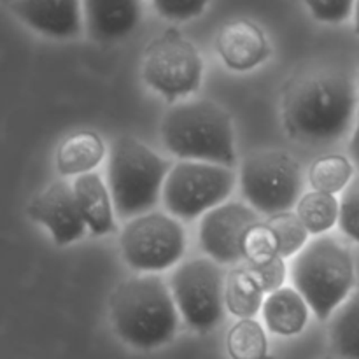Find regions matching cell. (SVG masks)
Listing matches in <instances>:
<instances>
[{
	"mask_svg": "<svg viewBox=\"0 0 359 359\" xmlns=\"http://www.w3.org/2000/svg\"><path fill=\"white\" fill-rule=\"evenodd\" d=\"M238 179L249 207L269 217L290 212L304 196L300 163L286 151H263L245 158Z\"/></svg>",
	"mask_w": 359,
	"mask_h": 359,
	"instance_id": "6",
	"label": "cell"
},
{
	"mask_svg": "<svg viewBox=\"0 0 359 359\" xmlns=\"http://www.w3.org/2000/svg\"><path fill=\"white\" fill-rule=\"evenodd\" d=\"M81 214L91 235H109L116 231V210L109 186L97 172L79 175L72 182Z\"/></svg>",
	"mask_w": 359,
	"mask_h": 359,
	"instance_id": "16",
	"label": "cell"
},
{
	"mask_svg": "<svg viewBox=\"0 0 359 359\" xmlns=\"http://www.w3.org/2000/svg\"><path fill=\"white\" fill-rule=\"evenodd\" d=\"M237 182L231 167L203 161H177L163 186V203L172 217L191 221L226 203Z\"/></svg>",
	"mask_w": 359,
	"mask_h": 359,
	"instance_id": "7",
	"label": "cell"
},
{
	"mask_svg": "<svg viewBox=\"0 0 359 359\" xmlns=\"http://www.w3.org/2000/svg\"><path fill=\"white\" fill-rule=\"evenodd\" d=\"M276 258H280V252L273 230L266 223L255 224L244 238V259L249 266H258Z\"/></svg>",
	"mask_w": 359,
	"mask_h": 359,
	"instance_id": "25",
	"label": "cell"
},
{
	"mask_svg": "<svg viewBox=\"0 0 359 359\" xmlns=\"http://www.w3.org/2000/svg\"><path fill=\"white\" fill-rule=\"evenodd\" d=\"M270 228L276 233L277 242H279V252L280 258H294L297 255H300L305 249V245L309 244V230L305 228V224L302 223V219L298 217L297 212L290 210V212L277 214V216L269 217L265 221Z\"/></svg>",
	"mask_w": 359,
	"mask_h": 359,
	"instance_id": "24",
	"label": "cell"
},
{
	"mask_svg": "<svg viewBox=\"0 0 359 359\" xmlns=\"http://www.w3.org/2000/svg\"><path fill=\"white\" fill-rule=\"evenodd\" d=\"M207 2L203 0H156L153 7L165 20L186 21L200 16L205 9Z\"/></svg>",
	"mask_w": 359,
	"mask_h": 359,
	"instance_id": "29",
	"label": "cell"
},
{
	"mask_svg": "<svg viewBox=\"0 0 359 359\" xmlns=\"http://www.w3.org/2000/svg\"><path fill=\"white\" fill-rule=\"evenodd\" d=\"M224 283L223 269L210 258H193L175 266L168 286L189 328L203 333L219 325L224 312Z\"/></svg>",
	"mask_w": 359,
	"mask_h": 359,
	"instance_id": "8",
	"label": "cell"
},
{
	"mask_svg": "<svg viewBox=\"0 0 359 359\" xmlns=\"http://www.w3.org/2000/svg\"><path fill=\"white\" fill-rule=\"evenodd\" d=\"M319 359H339V358H319Z\"/></svg>",
	"mask_w": 359,
	"mask_h": 359,
	"instance_id": "32",
	"label": "cell"
},
{
	"mask_svg": "<svg viewBox=\"0 0 359 359\" xmlns=\"http://www.w3.org/2000/svg\"><path fill=\"white\" fill-rule=\"evenodd\" d=\"M249 272L255 276V279L258 280V284L262 286L263 293L269 297V294L276 293V291L283 290L284 280H286L287 270L286 263L283 258H276L272 262L265 263V265L258 266H249Z\"/></svg>",
	"mask_w": 359,
	"mask_h": 359,
	"instance_id": "27",
	"label": "cell"
},
{
	"mask_svg": "<svg viewBox=\"0 0 359 359\" xmlns=\"http://www.w3.org/2000/svg\"><path fill=\"white\" fill-rule=\"evenodd\" d=\"M179 311L170 286L158 273L123 280L111 294V323L119 339L140 351L156 349L174 339Z\"/></svg>",
	"mask_w": 359,
	"mask_h": 359,
	"instance_id": "2",
	"label": "cell"
},
{
	"mask_svg": "<svg viewBox=\"0 0 359 359\" xmlns=\"http://www.w3.org/2000/svg\"><path fill=\"white\" fill-rule=\"evenodd\" d=\"M354 27L359 34V2H356V7H354Z\"/></svg>",
	"mask_w": 359,
	"mask_h": 359,
	"instance_id": "31",
	"label": "cell"
},
{
	"mask_svg": "<svg viewBox=\"0 0 359 359\" xmlns=\"http://www.w3.org/2000/svg\"><path fill=\"white\" fill-rule=\"evenodd\" d=\"M262 223L252 207L226 202L209 210L200 221V245L219 265H235L244 259V238L255 224Z\"/></svg>",
	"mask_w": 359,
	"mask_h": 359,
	"instance_id": "11",
	"label": "cell"
},
{
	"mask_svg": "<svg viewBox=\"0 0 359 359\" xmlns=\"http://www.w3.org/2000/svg\"><path fill=\"white\" fill-rule=\"evenodd\" d=\"M27 212L35 223L48 228L56 245H69L86 235V221L81 214L72 184L56 181L39 193Z\"/></svg>",
	"mask_w": 359,
	"mask_h": 359,
	"instance_id": "12",
	"label": "cell"
},
{
	"mask_svg": "<svg viewBox=\"0 0 359 359\" xmlns=\"http://www.w3.org/2000/svg\"><path fill=\"white\" fill-rule=\"evenodd\" d=\"M231 359H272L265 328L256 319H238L226 337Z\"/></svg>",
	"mask_w": 359,
	"mask_h": 359,
	"instance_id": "23",
	"label": "cell"
},
{
	"mask_svg": "<svg viewBox=\"0 0 359 359\" xmlns=\"http://www.w3.org/2000/svg\"><path fill=\"white\" fill-rule=\"evenodd\" d=\"M142 7L135 0H86L83 2L84 25L97 42H114L132 34Z\"/></svg>",
	"mask_w": 359,
	"mask_h": 359,
	"instance_id": "15",
	"label": "cell"
},
{
	"mask_svg": "<svg viewBox=\"0 0 359 359\" xmlns=\"http://www.w3.org/2000/svg\"><path fill=\"white\" fill-rule=\"evenodd\" d=\"M203 63L198 49L177 30L163 32L144 51L142 77L167 100L186 97L202 84Z\"/></svg>",
	"mask_w": 359,
	"mask_h": 359,
	"instance_id": "10",
	"label": "cell"
},
{
	"mask_svg": "<svg viewBox=\"0 0 359 359\" xmlns=\"http://www.w3.org/2000/svg\"><path fill=\"white\" fill-rule=\"evenodd\" d=\"M330 342L339 359H359V286L333 314Z\"/></svg>",
	"mask_w": 359,
	"mask_h": 359,
	"instance_id": "20",
	"label": "cell"
},
{
	"mask_svg": "<svg viewBox=\"0 0 359 359\" xmlns=\"http://www.w3.org/2000/svg\"><path fill=\"white\" fill-rule=\"evenodd\" d=\"M217 51L224 65L233 70H249L269 58V41L256 23L237 20L224 25L217 35Z\"/></svg>",
	"mask_w": 359,
	"mask_h": 359,
	"instance_id": "14",
	"label": "cell"
},
{
	"mask_svg": "<svg viewBox=\"0 0 359 359\" xmlns=\"http://www.w3.org/2000/svg\"><path fill=\"white\" fill-rule=\"evenodd\" d=\"M9 7L32 30L48 37L72 39L83 30V4L76 0H21Z\"/></svg>",
	"mask_w": 359,
	"mask_h": 359,
	"instance_id": "13",
	"label": "cell"
},
{
	"mask_svg": "<svg viewBox=\"0 0 359 359\" xmlns=\"http://www.w3.org/2000/svg\"><path fill=\"white\" fill-rule=\"evenodd\" d=\"M174 163L142 140L123 135L112 142L107 160V186L119 219L151 212L163 193Z\"/></svg>",
	"mask_w": 359,
	"mask_h": 359,
	"instance_id": "5",
	"label": "cell"
},
{
	"mask_svg": "<svg viewBox=\"0 0 359 359\" xmlns=\"http://www.w3.org/2000/svg\"><path fill=\"white\" fill-rule=\"evenodd\" d=\"M356 2L351 0H318V2H307V9L312 16L325 23H342L354 16Z\"/></svg>",
	"mask_w": 359,
	"mask_h": 359,
	"instance_id": "28",
	"label": "cell"
},
{
	"mask_svg": "<svg viewBox=\"0 0 359 359\" xmlns=\"http://www.w3.org/2000/svg\"><path fill=\"white\" fill-rule=\"evenodd\" d=\"M358 93L347 74L312 70L284 91L283 118L287 132L305 142H335L358 114Z\"/></svg>",
	"mask_w": 359,
	"mask_h": 359,
	"instance_id": "1",
	"label": "cell"
},
{
	"mask_svg": "<svg viewBox=\"0 0 359 359\" xmlns=\"http://www.w3.org/2000/svg\"><path fill=\"white\" fill-rule=\"evenodd\" d=\"M266 294L248 266L233 269L226 273L224 283V307L238 319H255L263 309Z\"/></svg>",
	"mask_w": 359,
	"mask_h": 359,
	"instance_id": "19",
	"label": "cell"
},
{
	"mask_svg": "<svg viewBox=\"0 0 359 359\" xmlns=\"http://www.w3.org/2000/svg\"><path fill=\"white\" fill-rule=\"evenodd\" d=\"M165 147L181 161L233 167L235 133L226 109L212 100L174 104L161 121Z\"/></svg>",
	"mask_w": 359,
	"mask_h": 359,
	"instance_id": "3",
	"label": "cell"
},
{
	"mask_svg": "<svg viewBox=\"0 0 359 359\" xmlns=\"http://www.w3.org/2000/svg\"><path fill=\"white\" fill-rule=\"evenodd\" d=\"M105 156V146L95 132H77L67 137L56 153V168L65 177L91 174Z\"/></svg>",
	"mask_w": 359,
	"mask_h": 359,
	"instance_id": "18",
	"label": "cell"
},
{
	"mask_svg": "<svg viewBox=\"0 0 359 359\" xmlns=\"http://www.w3.org/2000/svg\"><path fill=\"white\" fill-rule=\"evenodd\" d=\"M339 226L344 235L359 244V175L353 179L340 196Z\"/></svg>",
	"mask_w": 359,
	"mask_h": 359,
	"instance_id": "26",
	"label": "cell"
},
{
	"mask_svg": "<svg viewBox=\"0 0 359 359\" xmlns=\"http://www.w3.org/2000/svg\"><path fill=\"white\" fill-rule=\"evenodd\" d=\"M119 248L125 263L135 272H163L184 256L186 231L170 214L147 212L125 224Z\"/></svg>",
	"mask_w": 359,
	"mask_h": 359,
	"instance_id": "9",
	"label": "cell"
},
{
	"mask_svg": "<svg viewBox=\"0 0 359 359\" xmlns=\"http://www.w3.org/2000/svg\"><path fill=\"white\" fill-rule=\"evenodd\" d=\"M309 305L294 287H283L269 294L263 304V321L269 332L293 337L304 332L309 321Z\"/></svg>",
	"mask_w": 359,
	"mask_h": 359,
	"instance_id": "17",
	"label": "cell"
},
{
	"mask_svg": "<svg viewBox=\"0 0 359 359\" xmlns=\"http://www.w3.org/2000/svg\"><path fill=\"white\" fill-rule=\"evenodd\" d=\"M290 276L319 321L333 318L356 290L353 255L332 235L312 238L293 258Z\"/></svg>",
	"mask_w": 359,
	"mask_h": 359,
	"instance_id": "4",
	"label": "cell"
},
{
	"mask_svg": "<svg viewBox=\"0 0 359 359\" xmlns=\"http://www.w3.org/2000/svg\"><path fill=\"white\" fill-rule=\"evenodd\" d=\"M354 177H356L354 163L351 158L342 154L319 158L309 168V182L312 191L328 193V195H339L346 191Z\"/></svg>",
	"mask_w": 359,
	"mask_h": 359,
	"instance_id": "22",
	"label": "cell"
},
{
	"mask_svg": "<svg viewBox=\"0 0 359 359\" xmlns=\"http://www.w3.org/2000/svg\"><path fill=\"white\" fill-rule=\"evenodd\" d=\"M294 212L298 214L309 233L321 237L335 224H339L340 200L328 193L309 191L297 203Z\"/></svg>",
	"mask_w": 359,
	"mask_h": 359,
	"instance_id": "21",
	"label": "cell"
},
{
	"mask_svg": "<svg viewBox=\"0 0 359 359\" xmlns=\"http://www.w3.org/2000/svg\"><path fill=\"white\" fill-rule=\"evenodd\" d=\"M349 154L354 167L359 168V109L356 114V121H354L353 135H351V140H349Z\"/></svg>",
	"mask_w": 359,
	"mask_h": 359,
	"instance_id": "30",
	"label": "cell"
}]
</instances>
